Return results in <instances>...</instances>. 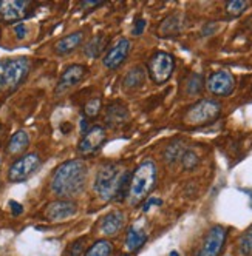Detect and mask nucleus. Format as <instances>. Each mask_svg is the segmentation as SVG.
<instances>
[{
    "instance_id": "obj_1",
    "label": "nucleus",
    "mask_w": 252,
    "mask_h": 256,
    "mask_svg": "<svg viewBox=\"0 0 252 256\" xmlns=\"http://www.w3.org/2000/svg\"><path fill=\"white\" fill-rule=\"evenodd\" d=\"M130 172L119 167V164L109 162L98 170L96 179H95V193L102 200H122L127 196L129 180H130Z\"/></svg>"
},
{
    "instance_id": "obj_2",
    "label": "nucleus",
    "mask_w": 252,
    "mask_h": 256,
    "mask_svg": "<svg viewBox=\"0 0 252 256\" xmlns=\"http://www.w3.org/2000/svg\"><path fill=\"white\" fill-rule=\"evenodd\" d=\"M87 180V166L81 159L67 160L55 170L51 178V190L55 194L70 198L81 193Z\"/></svg>"
},
{
    "instance_id": "obj_3",
    "label": "nucleus",
    "mask_w": 252,
    "mask_h": 256,
    "mask_svg": "<svg viewBox=\"0 0 252 256\" xmlns=\"http://www.w3.org/2000/svg\"><path fill=\"white\" fill-rule=\"evenodd\" d=\"M158 180V170L153 160H144L135 168V172L130 174L129 188L125 199L129 200L132 207L139 206L142 200L152 193V190L156 186Z\"/></svg>"
},
{
    "instance_id": "obj_4",
    "label": "nucleus",
    "mask_w": 252,
    "mask_h": 256,
    "mask_svg": "<svg viewBox=\"0 0 252 256\" xmlns=\"http://www.w3.org/2000/svg\"><path fill=\"white\" fill-rule=\"evenodd\" d=\"M31 60L28 58H10L0 62V91L10 93L28 76Z\"/></svg>"
},
{
    "instance_id": "obj_5",
    "label": "nucleus",
    "mask_w": 252,
    "mask_h": 256,
    "mask_svg": "<svg viewBox=\"0 0 252 256\" xmlns=\"http://www.w3.org/2000/svg\"><path fill=\"white\" fill-rule=\"evenodd\" d=\"M221 114L220 102L213 99H201L195 102L184 114V122L190 126H200L217 120Z\"/></svg>"
},
{
    "instance_id": "obj_6",
    "label": "nucleus",
    "mask_w": 252,
    "mask_h": 256,
    "mask_svg": "<svg viewBox=\"0 0 252 256\" xmlns=\"http://www.w3.org/2000/svg\"><path fill=\"white\" fill-rule=\"evenodd\" d=\"M173 70H175V59L170 52L166 51H156L147 62L149 76L158 85L166 84L172 78Z\"/></svg>"
},
{
    "instance_id": "obj_7",
    "label": "nucleus",
    "mask_w": 252,
    "mask_h": 256,
    "mask_svg": "<svg viewBox=\"0 0 252 256\" xmlns=\"http://www.w3.org/2000/svg\"><path fill=\"white\" fill-rule=\"evenodd\" d=\"M41 164H42V159L38 153H28L19 159H16L8 170L10 182H22V180L28 179L41 167Z\"/></svg>"
},
{
    "instance_id": "obj_8",
    "label": "nucleus",
    "mask_w": 252,
    "mask_h": 256,
    "mask_svg": "<svg viewBox=\"0 0 252 256\" xmlns=\"http://www.w3.org/2000/svg\"><path fill=\"white\" fill-rule=\"evenodd\" d=\"M105 139H107V132L102 125L90 126L88 132L84 133L82 139L78 144V153L82 156H90L96 153L102 147Z\"/></svg>"
},
{
    "instance_id": "obj_9",
    "label": "nucleus",
    "mask_w": 252,
    "mask_h": 256,
    "mask_svg": "<svg viewBox=\"0 0 252 256\" xmlns=\"http://www.w3.org/2000/svg\"><path fill=\"white\" fill-rule=\"evenodd\" d=\"M206 88L215 96L226 98V96L233 93V88H235V79H233V76L229 71H224V70L215 71L207 78Z\"/></svg>"
},
{
    "instance_id": "obj_10",
    "label": "nucleus",
    "mask_w": 252,
    "mask_h": 256,
    "mask_svg": "<svg viewBox=\"0 0 252 256\" xmlns=\"http://www.w3.org/2000/svg\"><path fill=\"white\" fill-rule=\"evenodd\" d=\"M226 236L227 230L223 226H213L204 236L198 256H218L226 242Z\"/></svg>"
},
{
    "instance_id": "obj_11",
    "label": "nucleus",
    "mask_w": 252,
    "mask_h": 256,
    "mask_svg": "<svg viewBox=\"0 0 252 256\" xmlns=\"http://www.w3.org/2000/svg\"><path fill=\"white\" fill-rule=\"evenodd\" d=\"M33 10V4L28 0H10L0 2V19L4 22H17L27 17Z\"/></svg>"
},
{
    "instance_id": "obj_12",
    "label": "nucleus",
    "mask_w": 252,
    "mask_h": 256,
    "mask_svg": "<svg viewBox=\"0 0 252 256\" xmlns=\"http://www.w3.org/2000/svg\"><path fill=\"white\" fill-rule=\"evenodd\" d=\"M45 218L51 222H58L68 219L71 216H75L78 212V206L70 199H59V200H53L45 207Z\"/></svg>"
},
{
    "instance_id": "obj_13",
    "label": "nucleus",
    "mask_w": 252,
    "mask_h": 256,
    "mask_svg": "<svg viewBox=\"0 0 252 256\" xmlns=\"http://www.w3.org/2000/svg\"><path fill=\"white\" fill-rule=\"evenodd\" d=\"M132 50V42L129 39H121L119 42H116L109 51L105 52V56L102 59V64L107 70H116L119 68L124 60L129 58Z\"/></svg>"
},
{
    "instance_id": "obj_14",
    "label": "nucleus",
    "mask_w": 252,
    "mask_h": 256,
    "mask_svg": "<svg viewBox=\"0 0 252 256\" xmlns=\"http://www.w3.org/2000/svg\"><path fill=\"white\" fill-rule=\"evenodd\" d=\"M85 76H87V68L84 65L75 64V65L67 66L56 85V94H64L65 91H68L70 88L78 85L81 80H84Z\"/></svg>"
},
{
    "instance_id": "obj_15",
    "label": "nucleus",
    "mask_w": 252,
    "mask_h": 256,
    "mask_svg": "<svg viewBox=\"0 0 252 256\" xmlns=\"http://www.w3.org/2000/svg\"><path fill=\"white\" fill-rule=\"evenodd\" d=\"M127 119H129V108L122 102H112L107 105L105 113H104V120L107 125L118 126V125H122Z\"/></svg>"
},
{
    "instance_id": "obj_16",
    "label": "nucleus",
    "mask_w": 252,
    "mask_h": 256,
    "mask_svg": "<svg viewBox=\"0 0 252 256\" xmlns=\"http://www.w3.org/2000/svg\"><path fill=\"white\" fill-rule=\"evenodd\" d=\"M124 224H125V216H124V213L115 210V212L105 214L102 218V221H101V230H102L104 234L112 236V234H116L124 227Z\"/></svg>"
},
{
    "instance_id": "obj_17",
    "label": "nucleus",
    "mask_w": 252,
    "mask_h": 256,
    "mask_svg": "<svg viewBox=\"0 0 252 256\" xmlns=\"http://www.w3.org/2000/svg\"><path fill=\"white\" fill-rule=\"evenodd\" d=\"M84 38H85V32L84 31H75L65 38H62L56 45H55V50L58 54H70L73 52L82 42H84Z\"/></svg>"
},
{
    "instance_id": "obj_18",
    "label": "nucleus",
    "mask_w": 252,
    "mask_h": 256,
    "mask_svg": "<svg viewBox=\"0 0 252 256\" xmlns=\"http://www.w3.org/2000/svg\"><path fill=\"white\" fill-rule=\"evenodd\" d=\"M183 30V17L179 14H172L159 24L158 34L161 38H173Z\"/></svg>"
},
{
    "instance_id": "obj_19",
    "label": "nucleus",
    "mask_w": 252,
    "mask_h": 256,
    "mask_svg": "<svg viewBox=\"0 0 252 256\" xmlns=\"http://www.w3.org/2000/svg\"><path fill=\"white\" fill-rule=\"evenodd\" d=\"M146 82V71L142 66H133L127 71V74L122 79L124 90H138Z\"/></svg>"
},
{
    "instance_id": "obj_20",
    "label": "nucleus",
    "mask_w": 252,
    "mask_h": 256,
    "mask_svg": "<svg viewBox=\"0 0 252 256\" xmlns=\"http://www.w3.org/2000/svg\"><path fill=\"white\" fill-rule=\"evenodd\" d=\"M28 145H30V136L25 130H19V132H16L10 142H8V147H7V152L8 154H22L27 148H28Z\"/></svg>"
},
{
    "instance_id": "obj_21",
    "label": "nucleus",
    "mask_w": 252,
    "mask_h": 256,
    "mask_svg": "<svg viewBox=\"0 0 252 256\" xmlns=\"http://www.w3.org/2000/svg\"><path fill=\"white\" fill-rule=\"evenodd\" d=\"M107 44H109V38L104 34V32H98L93 39H90L84 48V52H85V56L88 58H98L101 56V54L104 52Z\"/></svg>"
},
{
    "instance_id": "obj_22",
    "label": "nucleus",
    "mask_w": 252,
    "mask_h": 256,
    "mask_svg": "<svg viewBox=\"0 0 252 256\" xmlns=\"http://www.w3.org/2000/svg\"><path fill=\"white\" fill-rule=\"evenodd\" d=\"M146 241H147L146 233H144L141 228L133 227V228L129 230L127 238H125V246H127V248L130 252H135V250L141 248L144 244H146Z\"/></svg>"
},
{
    "instance_id": "obj_23",
    "label": "nucleus",
    "mask_w": 252,
    "mask_h": 256,
    "mask_svg": "<svg viewBox=\"0 0 252 256\" xmlns=\"http://www.w3.org/2000/svg\"><path fill=\"white\" fill-rule=\"evenodd\" d=\"M184 144L183 140H173L172 144H169V147L164 152V160L167 164H173L178 159H181L183 153H184Z\"/></svg>"
},
{
    "instance_id": "obj_24",
    "label": "nucleus",
    "mask_w": 252,
    "mask_h": 256,
    "mask_svg": "<svg viewBox=\"0 0 252 256\" xmlns=\"http://www.w3.org/2000/svg\"><path fill=\"white\" fill-rule=\"evenodd\" d=\"M112 253H113V244L110 241L101 240L87 250L85 256H112Z\"/></svg>"
},
{
    "instance_id": "obj_25",
    "label": "nucleus",
    "mask_w": 252,
    "mask_h": 256,
    "mask_svg": "<svg viewBox=\"0 0 252 256\" xmlns=\"http://www.w3.org/2000/svg\"><path fill=\"white\" fill-rule=\"evenodd\" d=\"M203 91V78L200 74H192L186 82V93L189 96H196Z\"/></svg>"
},
{
    "instance_id": "obj_26",
    "label": "nucleus",
    "mask_w": 252,
    "mask_h": 256,
    "mask_svg": "<svg viewBox=\"0 0 252 256\" xmlns=\"http://www.w3.org/2000/svg\"><path fill=\"white\" fill-rule=\"evenodd\" d=\"M101 108H102L101 98H93L87 100V104L84 105V114L87 119H95L101 113Z\"/></svg>"
},
{
    "instance_id": "obj_27",
    "label": "nucleus",
    "mask_w": 252,
    "mask_h": 256,
    "mask_svg": "<svg viewBox=\"0 0 252 256\" xmlns=\"http://www.w3.org/2000/svg\"><path fill=\"white\" fill-rule=\"evenodd\" d=\"M181 164L186 170H192L198 166V164H200V158H198V154L195 152L186 150L181 156Z\"/></svg>"
},
{
    "instance_id": "obj_28",
    "label": "nucleus",
    "mask_w": 252,
    "mask_h": 256,
    "mask_svg": "<svg viewBox=\"0 0 252 256\" xmlns=\"http://www.w3.org/2000/svg\"><path fill=\"white\" fill-rule=\"evenodd\" d=\"M84 250H85V238H81V240L73 241L67 247L64 256H81Z\"/></svg>"
},
{
    "instance_id": "obj_29",
    "label": "nucleus",
    "mask_w": 252,
    "mask_h": 256,
    "mask_svg": "<svg viewBox=\"0 0 252 256\" xmlns=\"http://www.w3.org/2000/svg\"><path fill=\"white\" fill-rule=\"evenodd\" d=\"M240 250L246 256H252V227L247 228V232L241 236L240 240Z\"/></svg>"
},
{
    "instance_id": "obj_30",
    "label": "nucleus",
    "mask_w": 252,
    "mask_h": 256,
    "mask_svg": "<svg viewBox=\"0 0 252 256\" xmlns=\"http://www.w3.org/2000/svg\"><path fill=\"white\" fill-rule=\"evenodd\" d=\"M246 8L247 2H244V0H232V2H227L226 5V11L230 16H240Z\"/></svg>"
},
{
    "instance_id": "obj_31",
    "label": "nucleus",
    "mask_w": 252,
    "mask_h": 256,
    "mask_svg": "<svg viewBox=\"0 0 252 256\" xmlns=\"http://www.w3.org/2000/svg\"><path fill=\"white\" fill-rule=\"evenodd\" d=\"M144 28H146V20H144V19H138V20L135 22V26H133L132 32H133L135 36H139V34L144 32Z\"/></svg>"
},
{
    "instance_id": "obj_32",
    "label": "nucleus",
    "mask_w": 252,
    "mask_h": 256,
    "mask_svg": "<svg viewBox=\"0 0 252 256\" xmlns=\"http://www.w3.org/2000/svg\"><path fill=\"white\" fill-rule=\"evenodd\" d=\"M152 206H161V199H155V198L146 199L144 200V206H142V212H147Z\"/></svg>"
},
{
    "instance_id": "obj_33",
    "label": "nucleus",
    "mask_w": 252,
    "mask_h": 256,
    "mask_svg": "<svg viewBox=\"0 0 252 256\" xmlns=\"http://www.w3.org/2000/svg\"><path fill=\"white\" fill-rule=\"evenodd\" d=\"M14 31H16L17 39H25V36H27V26H25L24 24L16 25V26H14Z\"/></svg>"
},
{
    "instance_id": "obj_34",
    "label": "nucleus",
    "mask_w": 252,
    "mask_h": 256,
    "mask_svg": "<svg viewBox=\"0 0 252 256\" xmlns=\"http://www.w3.org/2000/svg\"><path fill=\"white\" fill-rule=\"evenodd\" d=\"M99 5H102V0H85V2L81 4V8L88 10V8H96Z\"/></svg>"
},
{
    "instance_id": "obj_35",
    "label": "nucleus",
    "mask_w": 252,
    "mask_h": 256,
    "mask_svg": "<svg viewBox=\"0 0 252 256\" xmlns=\"http://www.w3.org/2000/svg\"><path fill=\"white\" fill-rule=\"evenodd\" d=\"M10 207L13 210V214H21L24 212V207L19 202H14V200H11V202H10Z\"/></svg>"
},
{
    "instance_id": "obj_36",
    "label": "nucleus",
    "mask_w": 252,
    "mask_h": 256,
    "mask_svg": "<svg viewBox=\"0 0 252 256\" xmlns=\"http://www.w3.org/2000/svg\"><path fill=\"white\" fill-rule=\"evenodd\" d=\"M2 134H4V126L0 125V139H2Z\"/></svg>"
},
{
    "instance_id": "obj_37",
    "label": "nucleus",
    "mask_w": 252,
    "mask_h": 256,
    "mask_svg": "<svg viewBox=\"0 0 252 256\" xmlns=\"http://www.w3.org/2000/svg\"><path fill=\"white\" fill-rule=\"evenodd\" d=\"M122 256H130V254H122Z\"/></svg>"
}]
</instances>
